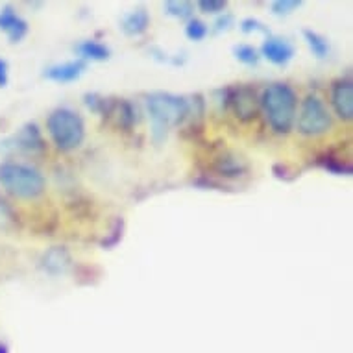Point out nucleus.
Segmentation results:
<instances>
[{
    "mask_svg": "<svg viewBox=\"0 0 353 353\" xmlns=\"http://www.w3.org/2000/svg\"><path fill=\"white\" fill-rule=\"evenodd\" d=\"M47 132L56 148L61 152L76 150L85 139L83 119L69 108H59L48 115Z\"/></svg>",
    "mask_w": 353,
    "mask_h": 353,
    "instance_id": "obj_4",
    "label": "nucleus"
},
{
    "mask_svg": "<svg viewBox=\"0 0 353 353\" xmlns=\"http://www.w3.org/2000/svg\"><path fill=\"white\" fill-rule=\"evenodd\" d=\"M87 63L81 59H74V61H67V63H58L52 65L45 69L43 76L50 81L56 83H70V81L80 80V76L85 72Z\"/></svg>",
    "mask_w": 353,
    "mask_h": 353,
    "instance_id": "obj_13",
    "label": "nucleus"
},
{
    "mask_svg": "<svg viewBox=\"0 0 353 353\" xmlns=\"http://www.w3.org/2000/svg\"><path fill=\"white\" fill-rule=\"evenodd\" d=\"M319 165L325 168L327 172L335 174V176H352L353 167L347 161L341 159V157L333 156V154H325V156L319 157Z\"/></svg>",
    "mask_w": 353,
    "mask_h": 353,
    "instance_id": "obj_20",
    "label": "nucleus"
},
{
    "mask_svg": "<svg viewBox=\"0 0 353 353\" xmlns=\"http://www.w3.org/2000/svg\"><path fill=\"white\" fill-rule=\"evenodd\" d=\"M113 99H105L99 93H85L83 94V104L91 113H97V115L110 117L111 110H113Z\"/></svg>",
    "mask_w": 353,
    "mask_h": 353,
    "instance_id": "obj_18",
    "label": "nucleus"
},
{
    "mask_svg": "<svg viewBox=\"0 0 353 353\" xmlns=\"http://www.w3.org/2000/svg\"><path fill=\"white\" fill-rule=\"evenodd\" d=\"M10 81V65L4 58H0V89L8 85Z\"/></svg>",
    "mask_w": 353,
    "mask_h": 353,
    "instance_id": "obj_31",
    "label": "nucleus"
},
{
    "mask_svg": "<svg viewBox=\"0 0 353 353\" xmlns=\"http://www.w3.org/2000/svg\"><path fill=\"white\" fill-rule=\"evenodd\" d=\"M148 54H150L152 59H156L157 63L170 65V67H181V65L187 61V58L183 54H167L165 50H161V48L157 47L150 48Z\"/></svg>",
    "mask_w": 353,
    "mask_h": 353,
    "instance_id": "obj_22",
    "label": "nucleus"
},
{
    "mask_svg": "<svg viewBox=\"0 0 353 353\" xmlns=\"http://www.w3.org/2000/svg\"><path fill=\"white\" fill-rule=\"evenodd\" d=\"M81 61H108L111 58V48L97 39H85L74 47Z\"/></svg>",
    "mask_w": 353,
    "mask_h": 353,
    "instance_id": "obj_16",
    "label": "nucleus"
},
{
    "mask_svg": "<svg viewBox=\"0 0 353 353\" xmlns=\"http://www.w3.org/2000/svg\"><path fill=\"white\" fill-rule=\"evenodd\" d=\"M122 235H124V220L117 219L113 228H111V233L102 241V248L111 250L113 246H117L122 241Z\"/></svg>",
    "mask_w": 353,
    "mask_h": 353,
    "instance_id": "obj_25",
    "label": "nucleus"
},
{
    "mask_svg": "<svg viewBox=\"0 0 353 353\" xmlns=\"http://www.w3.org/2000/svg\"><path fill=\"white\" fill-rule=\"evenodd\" d=\"M148 26H150V13L146 12L145 8L132 10L121 19L122 34L128 37H139L148 30Z\"/></svg>",
    "mask_w": 353,
    "mask_h": 353,
    "instance_id": "obj_14",
    "label": "nucleus"
},
{
    "mask_svg": "<svg viewBox=\"0 0 353 353\" xmlns=\"http://www.w3.org/2000/svg\"><path fill=\"white\" fill-rule=\"evenodd\" d=\"M233 23H235L233 15H230V13H222V15H219V19L214 21V32H216V34L228 32V30H232Z\"/></svg>",
    "mask_w": 353,
    "mask_h": 353,
    "instance_id": "obj_29",
    "label": "nucleus"
},
{
    "mask_svg": "<svg viewBox=\"0 0 353 353\" xmlns=\"http://www.w3.org/2000/svg\"><path fill=\"white\" fill-rule=\"evenodd\" d=\"M15 222H17V216L13 213L12 205L0 196V230H10L15 226Z\"/></svg>",
    "mask_w": 353,
    "mask_h": 353,
    "instance_id": "obj_28",
    "label": "nucleus"
},
{
    "mask_svg": "<svg viewBox=\"0 0 353 353\" xmlns=\"http://www.w3.org/2000/svg\"><path fill=\"white\" fill-rule=\"evenodd\" d=\"M226 0H200L198 2V10L205 15H222L226 13Z\"/></svg>",
    "mask_w": 353,
    "mask_h": 353,
    "instance_id": "obj_26",
    "label": "nucleus"
},
{
    "mask_svg": "<svg viewBox=\"0 0 353 353\" xmlns=\"http://www.w3.org/2000/svg\"><path fill=\"white\" fill-rule=\"evenodd\" d=\"M0 187L19 200H35L47 189V180L32 165L19 161H2L0 163Z\"/></svg>",
    "mask_w": 353,
    "mask_h": 353,
    "instance_id": "obj_3",
    "label": "nucleus"
},
{
    "mask_svg": "<svg viewBox=\"0 0 353 353\" xmlns=\"http://www.w3.org/2000/svg\"><path fill=\"white\" fill-rule=\"evenodd\" d=\"M228 110H232L241 122L254 121L259 111V99L252 87H230L228 93Z\"/></svg>",
    "mask_w": 353,
    "mask_h": 353,
    "instance_id": "obj_7",
    "label": "nucleus"
},
{
    "mask_svg": "<svg viewBox=\"0 0 353 353\" xmlns=\"http://www.w3.org/2000/svg\"><path fill=\"white\" fill-rule=\"evenodd\" d=\"M214 172L228 180H239L248 172V163L243 156H237L233 152H224L214 159Z\"/></svg>",
    "mask_w": 353,
    "mask_h": 353,
    "instance_id": "obj_12",
    "label": "nucleus"
},
{
    "mask_svg": "<svg viewBox=\"0 0 353 353\" xmlns=\"http://www.w3.org/2000/svg\"><path fill=\"white\" fill-rule=\"evenodd\" d=\"M163 12L174 19L180 21H191L192 13H194V4L187 2V0H167L163 4Z\"/></svg>",
    "mask_w": 353,
    "mask_h": 353,
    "instance_id": "obj_19",
    "label": "nucleus"
},
{
    "mask_svg": "<svg viewBox=\"0 0 353 353\" xmlns=\"http://www.w3.org/2000/svg\"><path fill=\"white\" fill-rule=\"evenodd\" d=\"M0 353H8V347L4 344H0Z\"/></svg>",
    "mask_w": 353,
    "mask_h": 353,
    "instance_id": "obj_32",
    "label": "nucleus"
},
{
    "mask_svg": "<svg viewBox=\"0 0 353 353\" xmlns=\"http://www.w3.org/2000/svg\"><path fill=\"white\" fill-rule=\"evenodd\" d=\"M110 117H113L117 122V126L122 128L124 132H130V130H134V126L139 121V117H137V108H135L130 100H115L113 102V110H111Z\"/></svg>",
    "mask_w": 353,
    "mask_h": 353,
    "instance_id": "obj_15",
    "label": "nucleus"
},
{
    "mask_svg": "<svg viewBox=\"0 0 353 353\" xmlns=\"http://www.w3.org/2000/svg\"><path fill=\"white\" fill-rule=\"evenodd\" d=\"M259 108L274 134L287 135L296 122L298 97L289 83H270L261 94Z\"/></svg>",
    "mask_w": 353,
    "mask_h": 353,
    "instance_id": "obj_2",
    "label": "nucleus"
},
{
    "mask_svg": "<svg viewBox=\"0 0 353 353\" xmlns=\"http://www.w3.org/2000/svg\"><path fill=\"white\" fill-rule=\"evenodd\" d=\"M331 105L342 121L353 119V83L352 80H339L331 87Z\"/></svg>",
    "mask_w": 353,
    "mask_h": 353,
    "instance_id": "obj_9",
    "label": "nucleus"
},
{
    "mask_svg": "<svg viewBox=\"0 0 353 353\" xmlns=\"http://www.w3.org/2000/svg\"><path fill=\"white\" fill-rule=\"evenodd\" d=\"M47 145L43 139L39 126L35 122L24 124L17 134L0 141V152L4 154H21V156H41Z\"/></svg>",
    "mask_w": 353,
    "mask_h": 353,
    "instance_id": "obj_6",
    "label": "nucleus"
},
{
    "mask_svg": "<svg viewBox=\"0 0 353 353\" xmlns=\"http://www.w3.org/2000/svg\"><path fill=\"white\" fill-rule=\"evenodd\" d=\"M28 23L24 21L13 6H4L0 10V32H4L10 43H21L28 35Z\"/></svg>",
    "mask_w": 353,
    "mask_h": 353,
    "instance_id": "obj_11",
    "label": "nucleus"
},
{
    "mask_svg": "<svg viewBox=\"0 0 353 353\" xmlns=\"http://www.w3.org/2000/svg\"><path fill=\"white\" fill-rule=\"evenodd\" d=\"M209 34V26L200 19H191V21H187L185 26V35L191 41H202L205 39Z\"/></svg>",
    "mask_w": 353,
    "mask_h": 353,
    "instance_id": "obj_24",
    "label": "nucleus"
},
{
    "mask_svg": "<svg viewBox=\"0 0 353 353\" xmlns=\"http://www.w3.org/2000/svg\"><path fill=\"white\" fill-rule=\"evenodd\" d=\"M301 34H303V39H305L307 47H309V50L313 52L314 58L316 59L330 58L331 45L324 35L319 34V32H314V30L311 28H305Z\"/></svg>",
    "mask_w": 353,
    "mask_h": 353,
    "instance_id": "obj_17",
    "label": "nucleus"
},
{
    "mask_svg": "<svg viewBox=\"0 0 353 353\" xmlns=\"http://www.w3.org/2000/svg\"><path fill=\"white\" fill-rule=\"evenodd\" d=\"M296 126H298V132L305 137H319L330 132L331 115L319 97L311 94L303 100Z\"/></svg>",
    "mask_w": 353,
    "mask_h": 353,
    "instance_id": "obj_5",
    "label": "nucleus"
},
{
    "mask_svg": "<svg viewBox=\"0 0 353 353\" xmlns=\"http://www.w3.org/2000/svg\"><path fill=\"white\" fill-rule=\"evenodd\" d=\"M146 113L152 122V137L157 145L167 139L172 128L180 126L191 115V99L172 93H152L146 97Z\"/></svg>",
    "mask_w": 353,
    "mask_h": 353,
    "instance_id": "obj_1",
    "label": "nucleus"
},
{
    "mask_svg": "<svg viewBox=\"0 0 353 353\" xmlns=\"http://www.w3.org/2000/svg\"><path fill=\"white\" fill-rule=\"evenodd\" d=\"M274 176H276L278 180L292 181V180H296V178L300 176V174H290V167H289V165L278 163V165H274Z\"/></svg>",
    "mask_w": 353,
    "mask_h": 353,
    "instance_id": "obj_30",
    "label": "nucleus"
},
{
    "mask_svg": "<svg viewBox=\"0 0 353 353\" xmlns=\"http://www.w3.org/2000/svg\"><path fill=\"white\" fill-rule=\"evenodd\" d=\"M261 58H265L276 67H287L292 61L296 54L294 45L285 37H278V35H268L267 39L263 41L261 45Z\"/></svg>",
    "mask_w": 353,
    "mask_h": 353,
    "instance_id": "obj_8",
    "label": "nucleus"
},
{
    "mask_svg": "<svg viewBox=\"0 0 353 353\" xmlns=\"http://www.w3.org/2000/svg\"><path fill=\"white\" fill-rule=\"evenodd\" d=\"M233 56H235L239 63L246 65V67H255L261 61L259 50L252 47V45H235L233 47Z\"/></svg>",
    "mask_w": 353,
    "mask_h": 353,
    "instance_id": "obj_21",
    "label": "nucleus"
},
{
    "mask_svg": "<svg viewBox=\"0 0 353 353\" xmlns=\"http://www.w3.org/2000/svg\"><path fill=\"white\" fill-rule=\"evenodd\" d=\"M301 6H303V0H276L270 4V10L276 17H287L296 10H300Z\"/></svg>",
    "mask_w": 353,
    "mask_h": 353,
    "instance_id": "obj_23",
    "label": "nucleus"
},
{
    "mask_svg": "<svg viewBox=\"0 0 353 353\" xmlns=\"http://www.w3.org/2000/svg\"><path fill=\"white\" fill-rule=\"evenodd\" d=\"M241 30H243V34H263V35H272L270 34V30L265 23H261L259 19H254V17H248V19H243L241 21Z\"/></svg>",
    "mask_w": 353,
    "mask_h": 353,
    "instance_id": "obj_27",
    "label": "nucleus"
},
{
    "mask_svg": "<svg viewBox=\"0 0 353 353\" xmlns=\"http://www.w3.org/2000/svg\"><path fill=\"white\" fill-rule=\"evenodd\" d=\"M39 267L48 276H63L72 267L70 252L65 246H52L43 254Z\"/></svg>",
    "mask_w": 353,
    "mask_h": 353,
    "instance_id": "obj_10",
    "label": "nucleus"
}]
</instances>
